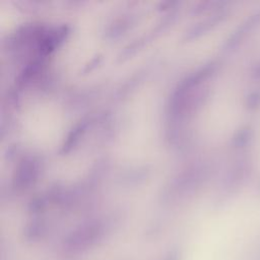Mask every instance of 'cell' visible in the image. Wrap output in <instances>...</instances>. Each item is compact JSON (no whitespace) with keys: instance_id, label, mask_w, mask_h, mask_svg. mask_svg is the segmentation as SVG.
<instances>
[{"instance_id":"obj_2","label":"cell","mask_w":260,"mask_h":260,"mask_svg":"<svg viewBox=\"0 0 260 260\" xmlns=\"http://www.w3.org/2000/svg\"><path fill=\"white\" fill-rule=\"evenodd\" d=\"M44 223L41 220H35L32 222H30L25 231H24V236L27 240H38L42 237L43 233H44Z\"/></svg>"},{"instance_id":"obj_3","label":"cell","mask_w":260,"mask_h":260,"mask_svg":"<svg viewBox=\"0 0 260 260\" xmlns=\"http://www.w3.org/2000/svg\"><path fill=\"white\" fill-rule=\"evenodd\" d=\"M181 259H182L181 252L178 249H173L166 254L162 260H181Z\"/></svg>"},{"instance_id":"obj_1","label":"cell","mask_w":260,"mask_h":260,"mask_svg":"<svg viewBox=\"0 0 260 260\" xmlns=\"http://www.w3.org/2000/svg\"><path fill=\"white\" fill-rule=\"evenodd\" d=\"M104 225L100 221L85 223L71 232L64 240V248L70 253H79L94 246L104 236Z\"/></svg>"}]
</instances>
